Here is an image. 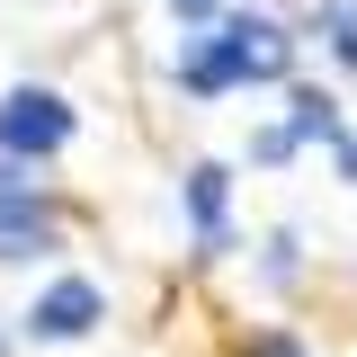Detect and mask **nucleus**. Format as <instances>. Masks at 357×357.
<instances>
[{"label": "nucleus", "mask_w": 357, "mask_h": 357, "mask_svg": "<svg viewBox=\"0 0 357 357\" xmlns=\"http://www.w3.org/2000/svg\"><path fill=\"white\" fill-rule=\"evenodd\" d=\"M321 36H331V54L357 72V0H321Z\"/></svg>", "instance_id": "7"}, {"label": "nucleus", "mask_w": 357, "mask_h": 357, "mask_svg": "<svg viewBox=\"0 0 357 357\" xmlns=\"http://www.w3.org/2000/svg\"><path fill=\"white\" fill-rule=\"evenodd\" d=\"M259 357H312V349L295 340V331H268V340H259Z\"/></svg>", "instance_id": "8"}, {"label": "nucleus", "mask_w": 357, "mask_h": 357, "mask_svg": "<svg viewBox=\"0 0 357 357\" xmlns=\"http://www.w3.org/2000/svg\"><path fill=\"white\" fill-rule=\"evenodd\" d=\"M18 321H27V340H45V349H72V340H89L107 321V295H98V277H54V286H36V304L18 312Z\"/></svg>", "instance_id": "4"}, {"label": "nucleus", "mask_w": 357, "mask_h": 357, "mask_svg": "<svg viewBox=\"0 0 357 357\" xmlns=\"http://www.w3.org/2000/svg\"><path fill=\"white\" fill-rule=\"evenodd\" d=\"M0 357H9V340H0Z\"/></svg>", "instance_id": "10"}, {"label": "nucleus", "mask_w": 357, "mask_h": 357, "mask_svg": "<svg viewBox=\"0 0 357 357\" xmlns=\"http://www.w3.org/2000/svg\"><path fill=\"white\" fill-rule=\"evenodd\" d=\"M81 134V116H72V98L63 89H9L0 98V161H18V170H36V161H54L63 143Z\"/></svg>", "instance_id": "2"}, {"label": "nucleus", "mask_w": 357, "mask_h": 357, "mask_svg": "<svg viewBox=\"0 0 357 357\" xmlns=\"http://www.w3.org/2000/svg\"><path fill=\"white\" fill-rule=\"evenodd\" d=\"M286 107H295V116L259 134V161H295L304 143H331V152L349 143V126H340V98H331V89H295Z\"/></svg>", "instance_id": "5"}, {"label": "nucleus", "mask_w": 357, "mask_h": 357, "mask_svg": "<svg viewBox=\"0 0 357 357\" xmlns=\"http://www.w3.org/2000/svg\"><path fill=\"white\" fill-rule=\"evenodd\" d=\"M178 18H188V27H206V18H215V0H170Z\"/></svg>", "instance_id": "9"}, {"label": "nucleus", "mask_w": 357, "mask_h": 357, "mask_svg": "<svg viewBox=\"0 0 357 357\" xmlns=\"http://www.w3.org/2000/svg\"><path fill=\"white\" fill-rule=\"evenodd\" d=\"M178 197H188V232H197V250H206V259L232 250V223H223V206H232V170H223V161H197V170L178 178Z\"/></svg>", "instance_id": "6"}, {"label": "nucleus", "mask_w": 357, "mask_h": 357, "mask_svg": "<svg viewBox=\"0 0 357 357\" xmlns=\"http://www.w3.org/2000/svg\"><path fill=\"white\" fill-rule=\"evenodd\" d=\"M54 241H63V215H54V197L36 188V170L0 161V259H45Z\"/></svg>", "instance_id": "3"}, {"label": "nucleus", "mask_w": 357, "mask_h": 357, "mask_svg": "<svg viewBox=\"0 0 357 357\" xmlns=\"http://www.w3.org/2000/svg\"><path fill=\"white\" fill-rule=\"evenodd\" d=\"M295 72V36L241 9V18H206L197 36L178 45V89L188 98H232V89H259V81H286Z\"/></svg>", "instance_id": "1"}]
</instances>
